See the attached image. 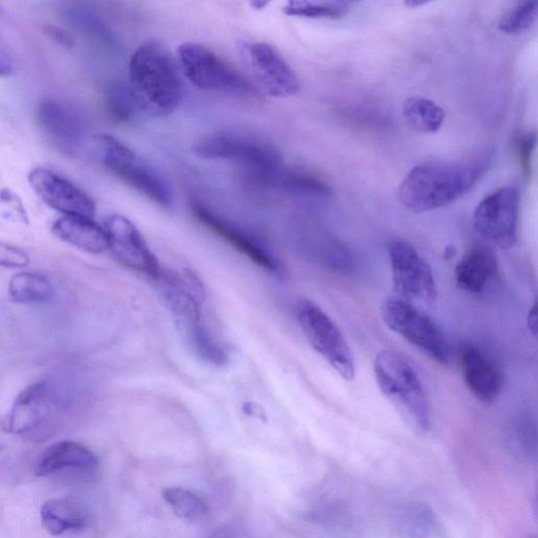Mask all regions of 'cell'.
<instances>
[{
  "label": "cell",
  "instance_id": "cell-12",
  "mask_svg": "<svg viewBox=\"0 0 538 538\" xmlns=\"http://www.w3.org/2000/svg\"><path fill=\"white\" fill-rule=\"evenodd\" d=\"M103 230L108 238L109 251L121 265L155 282L158 280L162 267L130 219L118 214L110 215L103 222Z\"/></svg>",
  "mask_w": 538,
  "mask_h": 538
},
{
  "label": "cell",
  "instance_id": "cell-1",
  "mask_svg": "<svg viewBox=\"0 0 538 538\" xmlns=\"http://www.w3.org/2000/svg\"><path fill=\"white\" fill-rule=\"evenodd\" d=\"M487 150L457 160H426L413 168L399 189V199L407 210L425 213L444 208L468 193L490 168Z\"/></svg>",
  "mask_w": 538,
  "mask_h": 538
},
{
  "label": "cell",
  "instance_id": "cell-16",
  "mask_svg": "<svg viewBox=\"0 0 538 538\" xmlns=\"http://www.w3.org/2000/svg\"><path fill=\"white\" fill-rule=\"evenodd\" d=\"M37 116L40 127L62 153L72 156L84 146L86 123L66 103L53 99L41 102Z\"/></svg>",
  "mask_w": 538,
  "mask_h": 538
},
{
  "label": "cell",
  "instance_id": "cell-11",
  "mask_svg": "<svg viewBox=\"0 0 538 538\" xmlns=\"http://www.w3.org/2000/svg\"><path fill=\"white\" fill-rule=\"evenodd\" d=\"M392 283L399 298L412 302L431 303L438 288L430 264L410 243L392 241L388 246Z\"/></svg>",
  "mask_w": 538,
  "mask_h": 538
},
{
  "label": "cell",
  "instance_id": "cell-10",
  "mask_svg": "<svg viewBox=\"0 0 538 538\" xmlns=\"http://www.w3.org/2000/svg\"><path fill=\"white\" fill-rule=\"evenodd\" d=\"M520 192L506 186L484 198L473 215L475 231L488 243L509 250L519 233Z\"/></svg>",
  "mask_w": 538,
  "mask_h": 538
},
{
  "label": "cell",
  "instance_id": "cell-8",
  "mask_svg": "<svg viewBox=\"0 0 538 538\" xmlns=\"http://www.w3.org/2000/svg\"><path fill=\"white\" fill-rule=\"evenodd\" d=\"M297 320L303 334L317 353L346 381L356 376L353 353L336 322L315 302L302 300Z\"/></svg>",
  "mask_w": 538,
  "mask_h": 538
},
{
  "label": "cell",
  "instance_id": "cell-22",
  "mask_svg": "<svg viewBox=\"0 0 538 538\" xmlns=\"http://www.w3.org/2000/svg\"><path fill=\"white\" fill-rule=\"evenodd\" d=\"M40 520L52 536H61L70 531L84 530L88 525V514L71 499H53L40 508Z\"/></svg>",
  "mask_w": 538,
  "mask_h": 538
},
{
  "label": "cell",
  "instance_id": "cell-13",
  "mask_svg": "<svg viewBox=\"0 0 538 538\" xmlns=\"http://www.w3.org/2000/svg\"><path fill=\"white\" fill-rule=\"evenodd\" d=\"M192 210L195 217L206 229L217 235L227 244L235 248L245 258L264 269L269 274L285 277L286 271L283 263L254 235L243 230L234 222L225 219L205 206L193 201Z\"/></svg>",
  "mask_w": 538,
  "mask_h": 538
},
{
  "label": "cell",
  "instance_id": "cell-30",
  "mask_svg": "<svg viewBox=\"0 0 538 538\" xmlns=\"http://www.w3.org/2000/svg\"><path fill=\"white\" fill-rule=\"evenodd\" d=\"M401 524L404 533L412 538H421L432 531L434 517L427 507L412 505L402 512Z\"/></svg>",
  "mask_w": 538,
  "mask_h": 538
},
{
  "label": "cell",
  "instance_id": "cell-5",
  "mask_svg": "<svg viewBox=\"0 0 538 538\" xmlns=\"http://www.w3.org/2000/svg\"><path fill=\"white\" fill-rule=\"evenodd\" d=\"M193 153L202 159L241 164L261 183L283 167L273 144L244 133L221 132L202 137L194 144Z\"/></svg>",
  "mask_w": 538,
  "mask_h": 538
},
{
  "label": "cell",
  "instance_id": "cell-2",
  "mask_svg": "<svg viewBox=\"0 0 538 538\" xmlns=\"http://www.w3.org/2000/svg\"><path fill=\"white\" fill-rule=\"evenodd\" d=\"M130 87L142 112L165 117L182 101L183 84L178 62L158 39L137 48L130 60Z\"/></svg>",
  "mask_w": 538,
  "mask_h": 538
},
{
  "label": "cell",
  "instance_id": "cell-26",
  "mask_svg": "<svg viewBox=\"0 0 538 538\" xmlns=\"http://www.w3.org/2000/svg\"><path fill=\"white\" fill-rule=\"evenodd\" d=\"M106 108L118 123H130L142 112L130 85L115 82L106 92Z\"/></svg>",
  "mask_w": 538,
  "mask_h": 538
},
{
  "label": "cell",
  "instance_id": "cell-36",
  "mask_svg": "<svg viewBox=\"0 0 538 538\" xmlns=\"http://www.w3.org/2000/svg\"><path fill=\"white\" fill-rule=\"evenodd\" d=\"M528 328L533 335L537 333V306L536 303L531 307L527 319Z\"/></svg>",
  "mask_w": 538,
  "mask_h": 538
},
{
  "label": "cell",
  "instance_id": "cell-23",
  "mask_svg": "<svg viewBox=\"0 0 538 538\" xmlns=\"http://www.w3.org/2000/svg\"><path fill=\"white\" fill-rule=\"evenodd\" d=\"M54 294L51 281L44 275L20 272L11 277L8 295L17 304H37L49 301Z\"/></svg>",
  "mask_w": 538,
  "mask_h": 538
},
{
  "label": "cell",
  "instance_id": "cell-33",
  "mask_svg": "<svg viewBox=\"0 0 538 538\" xmlns=\"http://www.w3.org/2000/svg\"><path fill=\"white\" fill-rule=\"evenodd\" d=\"M535 146L536 135L534 133L524 134L516 141L517 155H519L521 169L526 178L531 177Z\"/></svg>",
  "mask_w": 538,
  "mask_h": 538
},
{
  "label": "cell",
  "instance_id": "cell-35",
  "mask_svg": "<svg viewBox=\"0 0 538 538\" xmlns=\"http://www.w3.org/2000/svg\"><path fill=\"white\" fill-rule=\"evenodd\" d=\"M14 61L10 53L0 46V77H9L14 73Z\"/></svg>",
  "mask_w": 538,
  "mask_h": 538
},
{
  "label": "cell",
  "instance_id": "cell-25",
  "mask_svg": "<svg viewBox=\"0 0 538 538\" xmlns=\"http://www.w3.org/2000/svg\"><path fill=\"white\" fill-rule=\"evenodd\" d=\"M267 185L279 186L287 192L298 195L327 197L331 194L330 186L318 176L300 169L282 167L265 182Z\"/></svg>",
  "mask_w": 538,
  "mask_h": 538
},
{
  "label": "cell",
  "instance_id": "cell-9",
  "mask_svg": "<svg viewBox=\"0 0 538 538\" xmlns=\"http://www.w3.org/2000/svg\"><path fill=\"white\" fill-rule=\"evenodd\" d=\"M178 59L184 76L199 90L229 94H251L255 91L236 69L200 44L181 45Z\"/></svg>",
  "mask_w": 538,
  "mask_h": 538
},
{
  "label": "cell",
  "instance_id": "cell-17",
  "mask_svg": "<svg viewBox=\"0 0 538 538\" xmlns=\"http://www.w3.org/2000/svg\"><path fill=\"white\" fill-rule=\"evenodd\" d=\"M459 361L464 382L475 399L487 406L499 399L504 387L503 372L485 351L463 344Z\"/></svg>",
  "mask_w": 538,
  "mask_h": 538
},
{
  "label": "cell",
  "instance_id": "cell-6",
  "mask_svg": "<svg viewBox=\"0 0 538 538\" xmlns=\"http://www.w3.org/2000/svg\"><path fill=\"white\" fill-rule=\"evenodd\" d=\"M93 140L103 167L142 196L163 208H170L173 203L171 186L148 163L111 135L99 134Z\"/></svg>",
  "mask_w": 538,
  "mask_h": 538
},
{
  "label": "cell",
  "instance_id": "cell-37",
  "mask_svg": "<svg viewBox=\"0 0 538 538\" xmlns=\"http://www.w3.org/2000/svg\"><path fill=\"white\" fill-rule=\"evenodd\" d=\"M250 5L254 10L260 11V10L265 9L269 5V3L268 2H253Z\"/></svg>",
  "mask_w": 538,
  "mask_h": 538
},
{
  "label": "cell",
  "instance_id": "cell-3",
  "mask_svg": "<svg viewBox=\"0 0 538 538\" xmlns=\"http://www.w3.org/2000/svg\"><path fill=\"white\" fill-rule=\"evenodd\" d=\"M156 283L165 305L196 355L217 367L229 363V355L203 321L202 303L205 300V291L199 278L189 271L174 272L162 269Z\"/></svg>",
  "mask_w": 538,
  "mask_h": 538
},
{
  "label": "cell",
  "instance_id": "cell-20",
  "mask_svg": "<svg viewBox=\"0 0 538 538\" xmlns=\"http://www.w3.org/2000/svg\"><path fill=\"white\" fill-rule=\"evenodd\" d=\"M499 272V262L490 248L477 245L464 255L455 267V282L462 291L481 294Z\"/></svg>",
  "mask_w": 538,
  "mask_h": 538
},
{
  "label": "cell",
  "instance_id": "cell-28",
  "mask_svg": "<svg viewBox=\"0 0 538 538\" xmlns=\"http://www.w3.org/2000/svg\"><path fill=\"white\" fill-rule=\"evenodd\" d=\"M350 9L347 2H305L295 0L285 5L283 12L288 16L304 18H341Z\"/></svg>",
  "mask_w": 538,
  "mask_h": 538
},
{
  "label": "cell",
  "instance_id": "cell-18",
  "mask_svg": "<svg viewBox=\"0 0 538 538\" xmlns=\"http://www.w3.org/2000/svg\"><path fill=\"white\" fill-rule=\"evenodd\" d=\"M51 389L46 381L26 387L14 400L3 422V430L10 434H23L35 429L49 415Z\"/></svg>",
  "mask_w": 538,
  "mask_h": 538
},
{
  "label": "cell",
  "instance_id": "cell-31",
  "mask_svg": "<svg viewBox=\"0 0 538 538\" xmlns=\"http://www.w3.org/2000/svg\"><path fill=\"white\" fill-rule=\"evenodd\" d=\"M0 214L13 223L30 224V217L24 201L9 188L0 189Z\"/></svg>",
  "mask_w": 538,
  "mask_h": 538
},
{
  "label": "cell",
  "instance_id": "cell-21",
  "mask_svg": "<svg viewBox=\"0 0 538 538\" xmlns=\"http://www.w3.org/2000/svg\"><path fill=\"white\" fill-rule=\"evenodd\" d=\"M52 233L82 252L100 255L109 251V242L103 227L93 219L84 217L64 216L56 220Z\"/></svg>",
  "mask_w": 538,
  "mask_h": 538
},
{
  "label": "cell",
  "instance_id": "cell-29",
  "mask_svg": "<svg viewBox=\"0 0 538 538\" xmlns=\"http://www.w3.org/2000/svg\"><path fill=\"white\" fill-rule=\"evenodd\" d=\"M536 17L537 2H524L502 16L499 29L505 34H521L532 27Z\"/></svg>",
  "mask_w": 538,
  "mask_h": 538
},
{
  "label": "cell",
  "instance_id": "cell-38",
  "mask_svg": "<svg viewBox=\"0 0 538 538\" xmlns=\"http://www.w3.org/2000/svg\"><path fill=\"white\" fill-rule=\"evenodd\" d=\"M428 4L427 2H416V0H409V2L405 3L406 6L409 8H417L422 7L424 5Z\"/></svg>",
  "mask_w": 538,
  "mask_h": 538
},
{
  "label": "cell",
  "instance_id": "cell-27",
  "mask_svg": "<svg viewBox=\"0 0 538 538\" xmlns=\"http://www.w3.org/2000/svg\"><path fill=\"white\" fill-rule=\"evenodd\" d=\"M163 500L180 519L195 520L209 511L200 496L193 491L182 487H170L162 492Z\"/></svg>",
  "mask_w": 538,
  "mask_h": 538
},
{
  "label": "cell",
  "instance_id": "cell-4",
  "mask_svg": "<svg viewBox=\"0 0 538 538\" xmlns=\"http://www.w3.org/2000/svg\"><path fill=\"white\" fill-rule=\"evenodd\" d=\"M377 384L386 399L421 431L431 426L427 392L415 367L402 355L384 350L374 363Z\"/></svg>",
  "mask_w": 538,
  "mask_h": 538
},
{
  "label": "cell",
  "instance_id": "cell-32",
  "mask_svg": "<svg viewBox=\"0 0 538 538\" xmlns=\"http://www.w3.org/2000/svg\"><path fill=\"white\" fill-rule=\"evenodd\" d=\"M30 262V255L23 248L0 241V266L6 268H24Z\"/></svg>",
  "mask_w": 538,
  "mask_h": 538
},
{
  "label": "cell",
  "instance_id": "cell-24",
  "mask_svg": "<svg viewBox=\"0 0 538 538\" xmlns=\"http://www.w3.org/2000/svg\"><path fill=\"white\" fill-rule=\"evenodd\" d=\"M404 117L409 126L422 134H434L441 130L446 113L438 103L425 97H410L403 106Z\"/></svg>",
  "mask_w": 538,
  "mask_h": 538
},
{
  "label": "cell",
  "instance_id": "cell-7",
  "mask_svg": "<svg viewBox=\"0 0 538 538\" xmlns=\"http://www.w3.org/2000/svg\"><path fill=\"white\" fill-rule=\"evenodd\" d=\"M385 325L412 346L440 364H448L451 349L440 326L417 306L401 298H388L380 307Z\"/></svg>",
  "mask_w": 538,
  "mask_h": 538
},
{
  "label": "cell",
  "instance_id": "cell-15",
  "mask_svg": "<svg viewBox=\"0 0 538 538\" xmlns=\"http://www.w3.org/2000/svg\"><path fill=\"white\" fill-rule=\"evenodd\" d=\"M28 182L37 197L49 208L65 216L93 219L95 202L69 180L46 168H35Z\"/></svg>",
  "mask_w": 538,
  "mask_h": 538
},
{
  "label": "cell",
  "instance_id": "cell-34",
  "mask_svg": "<svg viewBox=\"0 0 538 538\" xmlns=\"http://www.w3.org/2000/svg\"><path fill=\"white\" fill-rule=\"evenodd\" d=\"M45 32L56 44L67 49L73 47L72 37L66 31L51 25L46 27Z\"/></svg>",
  "mask_w": 538,
  "mask_h": 538
},
{
  "label": "cell",
  "instance_id": "cell-19",
  "mask_svg": "<svg viewBox=\"0 0 538 538\" xmlns=\"http://www.w3.org/2000/svg\"><path fill=\"white\" fill-rule=\"evenodd\" d=\"M98 468L99 460L88 447L74 441H61L40 455L34 472L37 477L45 478L65 469L92 472Z\"/></svg>",
  "mask_w": 538,
  "mask_h": 538
},
{
  "label": "cell",
  "instance_id": "cell-14",
  "mask_svg": "<svg viewBox=\"0 0 538 538\" xmlns=\"http://www.w3.org/2000/svg\"><path fill=\"white\" fill-rule=\"evenodd\" d=\"M240 53L246 67L269 96L289 98L299 92L296 73L271 45L246 41L241 44Z\"/></svg>",
  "mask_w": 538,
  "mask_h": 538
}]
</instances>
